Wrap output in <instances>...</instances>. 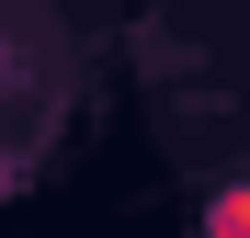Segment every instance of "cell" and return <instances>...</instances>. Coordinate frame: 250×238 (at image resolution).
Wrapping results in <instances>:
<instances>
[{"mask_svg":"<svg viewBox=\"0 0 250 238\" xmlns=\"http://www.w3.org/2000/svg\"><path fill=\"white\" fill-rule=\"evenodd\" d=\"M216 227H250V193H228V204H216Z\"/></svg>","mask_w":250,"mask_h":238,"instance_id":"cell-1","label":"cell"}]
</instances>
